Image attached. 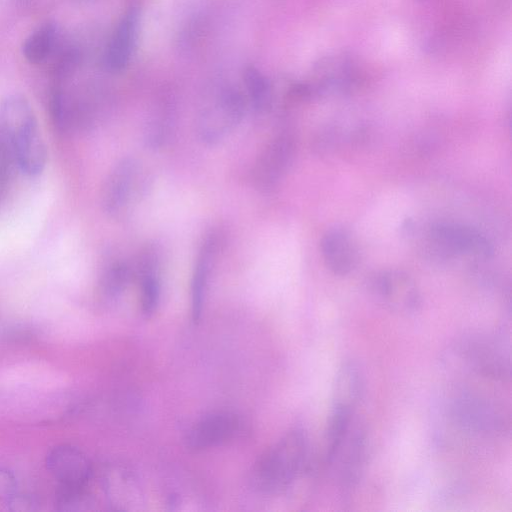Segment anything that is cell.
<instances>
[{
	"label": "cell",
	"instance_id": "cell-13",
	"mask_svg": "<svg viewBox=\"0 0 512 512\" xmlns=\"http://www.w3.org/2000/svg\"><path fill=\"white\" fill-rule=\"evenodd\" d=\"M138 9L131 7L117 24L105 52V64L111 72H121L130 62L137 39Z\"/></svg>",
	"mask_w": 512,
	"mask_h": 512
},
{
	"label": "cell",
	"instance_id": "cell-9",
	"mask_svg": "<svg viewBox=\"0 0 512 512\" xmlns=\"http://www.w3.org/2000/svg\"><path fill=\"white\" fill-rule=\"evenodd\" d=\"M358 80L354 60L345 54L324 56L313 66L309 81L303 83L308 96L348 92Z\"/></svg>",
	"mask_w": 512,
	"mask_h": 512
},
{
	"label": "cell",
	"instance_id": "cell-19",
	"mask_svg": "<svg viewBox=\"0 0 512 512\" xmlns=\"http://www.w3.org/2000/svg\"><path fill=\"white\" fill-rule=\"evenodd\" d=\"M243 76L246 90L254 109L260 112L268 109L271 104L272 92L266 77L252 66L245 69Z\"/></svg>",
	"mask_w": 512,
	"mask_h": 512
},
{
	"label": "cell",
	"instance_id": "cell-10",
	"mask_svg": "<svg viewBox=\"0 0 512 512\" xmlns=\"http://www.w3.org/2000/svg\"><path fill=\"white\" fill-rule=\"evenodd\" d=\"M367 440L364 428L352 423L330 464L336 466L338 484L344 492L355 488L361 479L367 460Z\"/></svg>",
	"mask_w": 512,
	"mask_h": 512
},
{
	"label": "cell",
	"instance_id": "cell-2",
	"mask_svg": "<svg viewBox=\"0 0 512 512\" xmlns=\"http://www.w3.org/2000/svg\"><path fill=\"white\" fill-rule=\"evenodd\" d=\"M308 439L301 429H293L270 446L252 467V486L265 494L288 489L304 469Z\"/></svg>",
	"mask_w": 512,
	"mask_h": 512
},
{
	"label": "cell",
	"instance_id": "cell-5",
	"mask_svg": "<svg viewBox=\"0 0 512 512\" xmlns=\"http://www.w3.org/2000/svg\"><path fill=\"white\" fill-rule=\"evenodd\" d=\"M427 236L432 250L444 258L473 256L487 259L493 253L492 245L484 235L460 224L436 223L429 228Z\"/></svg>",
	"mask_w": 512,
	"mask_h": 512
},
{
	"label": "cell",
	"instance_id": "cell-16",
	"mask_svg": "<svg viewBox=\"0 0 512 512\" xmlns=\"http://www.w3.org/2000/svg\"><path fill=\"white\" fill-rule=\"evenodd\" d=\"M364 392V375L353 360L344 361L338 368L332 390V407L355 410Z\"/></svg>",
	"mask_w": 512,
	"mask_h": 512
},
{
	"label": "cell",
	"instance_id": "cell-7",
	"mask_svg": "<svg viewBox=\"0 0 512 512\" xmlns=\"http://www.w3.org/2000/svg\"><path fill=\"white\" fill-rule=\"evenodd\" d=\"M141 168L132 157L119 160L109 172L101 193L103 209L110 216L125 213L140 190Z\"/></svg>",
	"mask_w": 512,
	"mask_h": 512
},
{
	"label": "cell",
	"instance_id": "cell-3",
	"mask_svg": "<svg viewBox=\"0 0 512 512\" xmlns=\"http://www.w3.org/2000/svg\"><path fill=\"white\" fill-rule=\"evenodd\" d=\"M447 413L458 429L473 435H496L509 425V416L499 403L471 390L452 394Z\"/></svg>",
	"mask_w": 512,
	"mask_h": 512
},
{
	"label": "cell",
	"instance_id": "cell-21",
	"mask_svg": "<svg viewBox=\"0 0 512 512\" xmlns=\"http://www.w3.org/2000/svg\"><path fill=\"white\" fill-rule=\"evenodd\" d=\"M16 479L14 475L3 468H0V500L7 501L16 493Z\"/></svg>",
	"mask_w": 512,
	"mask_h": 512
},
{
	"label": "cell",
	"instance_id": "cell-18",
	"mask_svg": "<svg viewBox=\"0 0 512 512\" xmlns=\"http://www.w3.org/2000/svg\"><path fill=\"white\" fill-rule=\"evenodd\" d=\"M58 38L54 22H45L34 29L24 40L22 53L31 64L45 62L53 53Z\"/></svg>",
	"mask_w": 512,
	"mask_h": 512
},
{
	"label": "cell",
	"instance_id": "cell-20",
	"mask_svg": "<svg viewBox=\"0 0 512 512\" xmlns=\"http://www.w3.org/2000/svg\"><path fill=\"white\" fill-rule=\"evenodd\" d=\"M131 276L129 265L124 261H115L105 270L101 279L102 291L107 296H116L126 287Z\"/></svg>",
	"mask_w": 512,
	"mask_h": 512
},
{
	"label": "cell",
	"instance_id": "cell-17",
	"mask_svg": "<svg viewBox=\"0 0 512 512\" xmlns=\"http://www.w3.org/2000/svg\"><path fill=\"white\" fill-rule=\"evenodd\" d=\"M216 249V239L208 237L202 245L192 276L191 310L192 318L198 321L201 317L204 295L209 277L210 263Z\"/></svg>",
	"mask_w": 512,
	"mask_h": 512
},
{
	"label": "cell",
	"instance_id": "cell-14",
	"mask_svg": "<svg viewBox=\"0 0 512 512\" xmlns=\"http://www.w3.org/2000/svg\"><path fill=\"white\" fill-rule=\"evenodd\" d=\"M321 252L328 269L336 275L351 273L359 260L357 244L343 228H333L321 240Z\"/></svg>",
	"mask_w": 512,
	"mask_h": 512
},
{
	"label": "cell",
	"instance_id": "cell-11",
	"mask_svg": "<svg viewBox=\"0 0 512 512\" xmlns=\"http://www.w3.org/2000/svg\"><path fill=\"white\" fill-rule=\"evenodd\" d=\"M294 151L295 142L290 134L282 133L274 137L254 165V185L261 190L274 187L291 164Z\"/></svg>",
	"mask_w": 512,
	"mask_h": 512
},
{
	"label": "cell",
	"instance_id": "cell-4",
	"mask_svg": "<svg viewBox=\"0 0 512 512\" xmlns=\"http://www.w3.org/2000/svg\"><path fill=\"white\" fill-rule=\"evenodd\" d=\"M454 352L481 377L494 381L510 379V355L504 341L495 335H469L456 343Z\"/></svg>",
	"mask_w": 512,
	"mask_h": 512
},
{
	"label": "cell",
	"instance_id": "cell-22",
	"mask_svg": "<svg viewBox=\"0 0 512 512\" xmlns=\"http://www.w3.org/2000/svg\"><path fill=\"white\" fill-rule=\"evenodd\" d=\"M8 509L12 511H33L37 508L34 498L26 495L14 494L6 501Z\"/></svg>",
	"mask_w": 512,
	"mask_h": 512
},
{
	"label": "cell",
	"instance_id": "cell-6",
	"mask_svg": "<svg viewBox=\"0 0 512 512\" xmlns=\"http://www.w3.org/2000/svg\"><path fill=\"white\" fill-rule=\"evenodd\" d=\"M244 108V100L239 92L222 90L198 118L196 129L199 138L207 144L218 143L239 124Z\"/></svg>",
	"mask_w": 512,
	"mask_h": 512
},
{
	"label": "cell",
	"instance_id": "cell-15",
	"mask_svg": "<svg viewBox=\"0 0 512 512\" xmlns=\"http://www.w3.org/2000/svg\"><path fill=\"white\" fill-rule=\"evenodd\" d=\"M46 464L62 485L84 486L91 474L87 457L77 448L61 445L47 455Z\"/></svg>",
	"mask_w": 512,
	"mask_h": 512
},
{
	"label": "cell",
	"instance_id": "cell-1",
	"mask_svg": "<svg viewBox=\"0 0 512 512\" xmlns=\"http://www.w3.org/2000/svg\"><path fill=\"white\" fill-rule=\"evenodd\" d=\"M0 124L20 169L31 176L40 174L47 151L28 100L19 94L7 96L0 106Z\"/></svg>",
	"mask_w": 512,
	"mask_h": 512
},
{
	"label": "cell",
	"instance_id": "cell-23",
	"mask_svg": "<svg viewBox=\"0 0 512 512\" xmlns=\"http://www.w3.org/2000/svg\"><path fill=\"white\" fill-rule=\"evenodd\" d=\"M7 178V166L3 153L0 151V196L3 192Z\"/></svg>",
	"mask_w": 512,
	"mask_h": 512
},
{
	"label": "cell",
	"instance_id": "cell-24",
	"mask_svg": "<svg viewBox=\"0 0 512 512\" xmlns=\"http://www.w3.org/2000/svg\"><path fill=\"white\" fill-rule=\"evenodd\" d=\"M83 1H90V0H83Z\"/></svg>",
	"mask_w": 512,
	"mask_h": 512
},
{
	"label": "cell",
	"instance_id": "cell-8",
	"mask_svg": "<svg viewBox=\"0 0 512 512\" xmlns=\"http://www.w3.org/2000/svg\"><path fill=\"white\" fill-rule=\"evenodd\" d=\"M370 290L376 300L399 314H410L421 305V295L414 280L399 270H385L370 279Z\"/></svg>",
	"mask_w": 512,
	"mask_h": 512
},
{
	"label": "cell",
	"instance_id": "cell-12",
	"mask_svg": "<svg viewBox=\"0 0 512 512\" xmlns=\"http://www.w3.org/2000/svg\"><path fill=\"white\" fill-rule=\"evenodd\" d=\"M240 430L239 418L228 411L210 413L189 430L187 446L195 451L212 448L233 439Z\"/></svg>",
	"mask_w": 512,
	"mask_h": 512
}]
</instances>
